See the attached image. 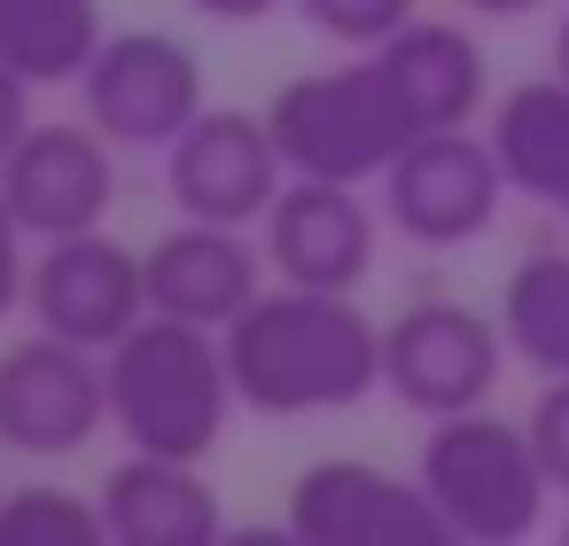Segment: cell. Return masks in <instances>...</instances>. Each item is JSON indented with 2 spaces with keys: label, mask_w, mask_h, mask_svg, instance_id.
Here are the masks:
<instances>
[{
  "label": "cell",
  "mask_w": 569,
  "mask_h": 546,
  "mask_svg": "<svg viewBox=\"0 0 569 546\" xmlns=\"http://www.w3.org/2000/svg\"><path fill=\"white\" fill-rule=\"evenodd\" d=\"M234 398L266 421L343 414L382 390V328L351 305V289H258L227 328Z\"/></svg>",
  "instance_id": "1"
},
{
  "label": "cell",
  "mask_w": 569,
  "mask_h": 546,
  "mask_svg": "<svg viewBox=\"0 0 569 546\" xmlns=\"http://www.w3.org/2000/svg\"><path fill=\"white\" fill-rule=\"evenodd\" d=\"M110 367V421L133 453H164V460H203L227 437L234 398V367H227V336L203 320H172L149 312L133 336H118L102 351Z\"/></svg>",
  "instance_id": "2"
},
{
  "label": "cell",
  "mask_w": 569,
  "mask_h": 546,
  "mask_svg": "<svg viewBox=\"0 0 569 546\" xmlns=\"http://www.w3.org/2000/svg\"><path fill=\"white\" fill-rule=\"evenodd\" d=\"M266 126L281 141V165L297 180H382L398 165V149L421 133V118L406 110V95L390 87L382 56L359 48L351 63L305 71L266 102Z\"/></svg>",
  "instance_id": "3"
},
{
  "label": "cell",
  "mask_w": 569,
  "mask_h": 546,
  "mask_svg": "<svg viewBox=\"0 0 569 546\" xmlns=\"http://www.w3.org/2000/svg\"><path fill=\"white\" fill-rule=\"evenodd\" d=\"M413 476L437 499L452 546H515V538H530L546 523V499H553V476H546L530 429L491 421L483 406L429 421Z\"/></svg>",
  "instance_id": "4"
},
{
  "label": "cell",
  "mask_w": 569,
  "mask_h": 546,
  "mask_svg": "<svg viewBox=\"0 0 569 546\" xmlns=\"http://www.w3.org/2000/svg\"><path fill=\"white\" fill-rule=\"evenodd\" d=\"M507 359H515L507 328L460 297H421L398 320H382V390L421 421L491 406Z\"/></svg>",
  "instance_id": "5"
},
{
  "label": "cell",
  "mask_w": 569,
  "mask_h": 546,
  "mask_svg": "<svg viewBox=\"0 0 569 546\" xmlns=\"http://www.w3.org/2000/svg\"><path fill=\"white\" fill-rule=\"evenodd\" d=\"M110 429V367L71 336H24L0 351V445L24 460H71Z\"/></svg>",
  "instance_id": "6"
},
{
  "label": "cell",
  "mask_w": 569,
  "mask_h": 546,
  "mask_svg": "<svg viewBox=\"0 0 569 546\" xmlns=\"http://www.w3.org/2000/svg\"><path fill=\"white\" fill-rule=\"evenodd\" d=\"M507 196V165L491 149V133L468 126H429L398 149V165L382 172V211L406 242L421 250H460L499 219Z\"/></svg>",
  "instance_id": "7"
},
{
  "label": "cell",
  "mask_w": 569,
  "mask_h": 546,
  "mask_svg": "<svg viewBox=\"0 0 569 546\" xmlns=\"http://www.w3.org/2000/svg\"><path fill=\"white\" fill-rule=\"evenodd\" d=\"M79 102L118 149H157L164 157L203 118V63L172 32H110L102 56L79 79Z\"/></svg>",
  "instance_id": "8"
},
{
  "label": "cell",
  "mask_w": 569,
  "mask_h": 546,
  "mask_svg": "<svg viewBox=\"0 0 569 546\" xmlns=\"http://www.w3.org/2000/svg\"><path fill=\"white\" fill-rule=\"evenodd\" d=\"M0 196L40 242L87 235L118 203V141L94 118H32V133L0 157Z\"/></svg>",
  "instance_id": "9"
},
{
  "label": "cell",
  "mask_w": 569,
  "mask_h": 546,
  "mask_svg": "<svg viewBox=\"0 0 569 546\" xmlns=\"http://www.w3.org/2000/svg\"><path fill=\"white\" fill-rule=\"evenodd\" d=\"M289 188L281 141L250 110H203L172 149H164V196L180 219H219V227H266L273 196Z\"/></svg>",
  "instance_id": "10"
},
{
  "label": "cell",
  "mask_w": 569,
  "mask_h": 546,
  "mask_svg": "<svg viewBox=\"0 0 569 546\" xmlns=\"http://www.w3.org/2000/svg\"><path fill=\"white\" fill-rule=\"evenodd\" d=\"M24 305H32V320H40L48 336H71V344H87V351H110L118 336H133V328L149 320L141 250L110 242L102 227L63 235V242H40Z\"/></svg>",
  "instance_id": "11"
},
{
  "label": "cell",
  "mask_w": 569,
  "mask_h": 546,
  "mask_svg": "<svg viewBox=\"0 0 569 546\" xmlns=\"http://www.w3.org/2000/svg\"><path fill=\"white\" fill-rule=\"evenodd\" d=\"M281 523L305 546H390V538L445 546L452 538L437 499L421 492V476H390L375 460H312V468H297Z\"/></svg>",
  "instance_id": "12"
},
{
  "label": "cell",
  "mask_w": 569,
  "mask_h": 546,
  "mask_svg": "<svg viewBox=\"0 0 569 546\" xmlns=\"http://www.w3.org/2000/svg\"><path fill=\"white\" fill-rule=\"evenodd\" d=\"M266 266L297 289H359L375 274V211L351 180H297L266 211Z\"/></svg>",
  "instance_id": "13"
},
{
  "label": "cell",
  "mask_w": 569,
  "mask_h": 546,
  "mask_svg": "<svg viewBox=\"0 0 569 546\" xmlns=\"http://www.w3.org/2000/svg\"><path fill=\"white\" fill-rule=\"evenodd\" d=\"M141 274H149V312L227 328V320L266 289V250H250L242 227L180 219L172 235H157V242L141 250Z\"/></svg>",
  "instance_id": "14"
},
{
  "label": "cell",
  "mask_w": 569,
  "mask_h": 546,
  "mask_svg": "<svg viewBox=\"0 0 569 546\" xmlns=\"http://www.w3.org/2000/svg\"><path fill=\"white\" fill-rule=\"evenodd\" d=\"M102 515L110 538L126 546H211L227 530V507L196 476V460H164V453H126L102 476Z\"/></svg>",
  "instance_id": "15"
},
{
  "label": "cell",
  "mask_w": 569,
  "mask_h": 546,
  "mask_svg": "<svg viewBox=\"0 0 569 546\" xmlns=\"http://www.w3.org/2000/svg\"><path fill=\"white\" fill-rule=\"evenodd\" d=\"M375 56H382L390 87L406 95V110L421 118V133H429V126H468V118L483 110V48L468 40V24L413 17V24H398Z\"/></svg>",
  "instance_id": "16"
},
{
  "label": "cell",
  "mask_w": 569,
  "mask_h": 546,
  "mask_svg": "<svg viewBox=\"0 0 569 546\" xmlns=\"http://www.w3.org/2000/svg\"><path fill=\"white\" fill-rule=\"evenodd\" d=\"M491 149L507 165V188L530 196L538 211L569 219V79L546 71V79H522L499 95L491 110Z\"/></svg>",
  "instance_id": "17"
},
{
  "label": "cell",
  "mask_w": 569,
  "mask_h": 546,
  "mask_svg": "<svg viewBox=\"0 0 569 546\" xmlns=\"http://www.w3.org/2000/svg\"><path fill=\"white\" fill-rule=\"evenodd\" d=\"M102 40V0H0V63H17L32 87H79Z\"/></svg>",
  "instance_id": "18"
},
{
  "label": "cell",
  "mask_w": 569,
  "mask_h": 546,
  "mask_svg": "<svg viewBox=\"0 0 569 546\" xmlns=\"http://www.w3.org/2000/svg\"><path fill=\"white\" fill-rule=\"evenodd\" d=\"M499 328H507L515 359H530L538 375H569V250L515 258V274L499 289Z\"/></svg>",
  "instance_id": "19"
},
{
  "label": "cell",
  "mask_w": 569,
  "mask_h": 546,
  "mask_svg": "<svg viewBox=\"0 0 569 546\" xmlns=\"http://www.w3.org/2000/svg\"><path fill=\"white\" fill-rule=\"evenodd\" d=\"M110 538V515H102V492L79 499L63 484H17L0 492V546H102Z\"/></svg>",
  "instance_id": "20"
},
{
  "label": "cell",
  "mask_w": 569,
  "mask_h": 546,
  "mask_svg": "<svg viewBox=\"0 0 569 546\" xmlns=\"http://www.w3.org/2000/svg\"><path fill=\"white\" fill-rule=\"evenodd\" d=\"M297 17L336 48H382L398 24L421 17V0H297Z\"/></svg>",
  "instance_id": "21"
},
{
  "label": "cell",
  "mask_w": 569,
  "mask_h": 546,
  "mask_svg": "<svg viewBox=\"0 0 569 546\" xmlns=\"http://www.w3.org/2000/svg\"><path fill=\"white\" fill-rule=\"evenodd\" d=\"M522 429H530V445H538V460H546L553 492L569 499V375H546V390L530 398Z\"/></svg>",
  "instance_id": "22"
},
{
  "label": "cell",
  "mask_w": 569,
  "mask_h": 546,
  "mask_svg": "<svg viewBox=\"0 0 569 546\" xmlns=\"http://www.w3.org/2000/svg\"><path fill=\"white\" fill-rule=\"evenodd\" d=\"M24 219L9 211V196H0V320H9L17 305H24V289H32V266H24Z\"/></svg>",
  "instance_id": "23"
},
{
  "label": "cell",
  "mask_w": 569,
  "mask_h": 546,
  "mask_svg": "<svg viewBox=\"0 0 569 546\" xmlns=\"http://www.w3.org/2000/svg\"><path fill=\"white\" fill-rule=\"evenodd\" d=\"M24 133H32V79L17 63H0V157H9Z\"/></svg>",
  "instance_id": "24"
},
{
  "label": "cell",
  "mask_w": 569,
  "mask_h": 546,
  "mask_svg": "<svg viewBox=\"0 0 569 546\" xmlns=\"http://www.w3.org/2000/svg\"><path fill=\"white\" fill-rule=\"evenodd\" d=\"M196 17H211V24H258V17H273V9H297V0H188Z\"/></svg>",
  "instance_id": "25"
},
{
  "label": "cell",
  "mask_w": 569,
  "mask_h": 546,
  "mask_svg": "<svg viewBox=\"0 0 569 546\" xmlns=\"http://www.w3.org/2000/svg\"><path fill=\"white\" fill-rule=\"evenodd\" d=\"M468 17H491V24H515V17H530V9H546V0H460Z\"/></svg>",
  "instance_id": "26"
},
{
  "label": "cell",
  "mask_w": 569,
  "mask_h": 546,
  "mask_svg": "<svg viewBox=\"0 0 569 546\" xmlns=\"http://www.w3.org/2000/svg\"><path fill=\"white\" fill-rule=\"evenodd\" d=\"M553 71H561V79H569V17H561V24H553Z\"/></svg>",
  "instance_id": "27"
},
{
  "label": "cell",
  "mask_w": 569,
  "mask_h": 546,
  "mask_svg": "<svg viewBox=\"0 0 569 546\" xmlns=\"http://www.w3.org/2000/svg\"><path fill=\"white\" fill-rule=\"evenodd\" d=\"M561 538H569V523H561Z\"/></svg>",
  "instance_id": "28"
}]
</instances>
